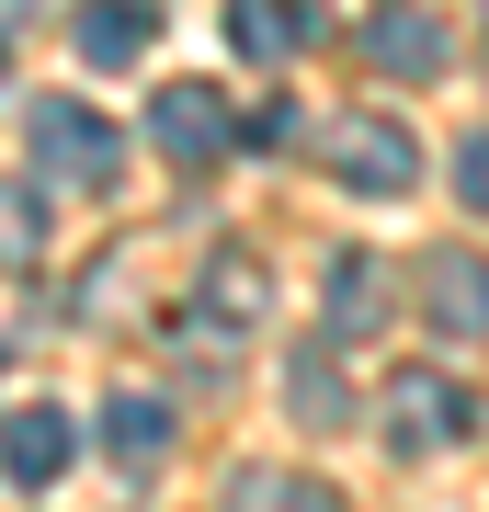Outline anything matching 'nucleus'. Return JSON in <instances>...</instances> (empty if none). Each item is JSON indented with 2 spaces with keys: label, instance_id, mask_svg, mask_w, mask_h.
I'll return each instance as SVG.
<instances>
[{
  "label": "nucleus",
  "instance_id": "obj_8",
  "mask_svg": "<svg viewBox=\"0 0 489 512\" xmlns=\"http://www.w3.org/2000/svg\"><path fill=\"white\" fill-rule=\"evenodd\" d=\"M160 46V12H148V0H91L80 12V57L91 69H126V57H148Z\"/></svg>",
  "mask_w": 489,
  "mask_h": 512
},
{
  "label": "nucleus",
  "instance_id": "obj_17",
  "mask_svg": "<svg viewBox=\"0 0 489 512\" xmlns=\"http://www.w3.org/2000/svg\"><path fill=\"white\" fill-rule=\"evenodd\" d=\"M12 35H23V0H0V46H12Z\"/></svg>",
  "mask_w": 489,
  "mask_h": 512
},
{
  "label": "nucleus",
  "instance_id": "obj_6",
  "mask_svg": "<svg viewBox=\"0 0 489 512\" xmlns=\"http://www.w3.org/2000/svg\"><path fill=\"white\" fill-rule=\"evenodd\" d=\"M421 308H433L444 342L489 330V262H478V251H433V262H421Z\"/></svg>",
  "mask_w": 489,
  "mask_h": 512
},
{
  "label": "nucleus",
  "instance_id": "obj_3",
  "mask_svg": "<svg viewBox=\"0 0 489 512\" xmlns=\"http://www.w3.org/2000/svg\"><path fill=\"white\" fill-rule=\"evenodd\" d=\"M455 433H478V399L444 365H399L387 376V444H399V456H444Z\"/></svg>",
  "mask_w": 489,
  "mask_h": 512
},
{
  "label": "nucleus",
  "instance_id": "obj_12",
  "mask_svg": "<svg viewBox=\"0 0 489 512\" xmlns=\"http://www.w3.org/2000/svg\"><path fill=\"white\" fill-rule=\"evenodd\" d=\"M376 319H387L376 262H364V251H342V262H330V330H376Z\"/></svg>",
  "mask_w": 489,
  "mask_h": 512
},
{
  "label": "nucleus",
  "instance_id": "obj_11",
  "mask_svg": "<svg viewBox=\"0 0 489 512\" xmlns=\"http://www.w3.org/2000/svg\"><path fill=\"white\" fill-rule=\"evenodd\" d=\"M205 308H217V330H251V319L273 308V285H262V262H251V251H228L217 274H205Z\"/></svg>",
  "mask_w": 489,
  "mask_h": 512
},
{
  "label": "nucleus",
  "instance_id": "obj_15",
  "mask_svg": "<svg viewBox=\"0 0 489 512\" xmlns=\"http://www.w3.org/2000/svg\"><path fill=\"white\" fill-rule=\"evenodd\" d=\"M285 410L308 421V433H330V421H342L353 399H342V376H330V365H308V376H285Z\"/></svg>",
  "mask_w": 489,
  "mask_h": 512
},
{
  "label": "nucleus",
  "instance_id": "obj_9",
  "mask_svg": "<svg viewBox=\"0 0 489 512\" xmlns=\"http://www.w3.org/2000/svg\"><path fill=\"white\" fill-rule=\"evenodd\" d=\"M228 35H239V57H296L319 35V12L308 0H228Z\"/></svg>",
  "mask_w": 489,
  "mask_h": 512
},
{
  "label": "nucleus",
  "instance_id": "obj_13",
  "mask_svg": "<svg viewBox=\"0 0 489 512\" xmlns=\"http://www.w3.org/2000/svg\"><path fill=\"white\" fill-rule=\"evenodd\" d=\"M103 444L114 456H160L171 444V399H103Z\"/></svg>",
  "mask_w": 489,
  "mask_h": 512
},
{
  "label": "nucleus",
  "instance_id": "obj_7",
  "mask_svg": "<svg viewBox=\"0 0 489 512\" xmlns=\"http://www.w3.org/2000/svg\"><path fill=\"white\" fill-rule=\"evenodd\" d=\"M0 478H12V490H46V478H69V410H12L0 421Z\"/></svg>",
  "mask_w": 489,
  "mask_h": 512
},
{
  "label": "nucleus",
  "instance_id": "obj_5",
  "mask_svg": "<svg viewBox=\"0 0 489 512\" xmlns=\"http://www.w3.org/2000/svg\"><path fill=\"white\" fill-rule=\"evenodd\" d=\"M148 137H160V160H182V171H217L228 160V92H205V80H182V92H160V126H148Z\"/></svg>",
  "mask_w": 489,
  "mask_h": 512
},
{
  "label": "nucleus",
  "instance_id": "obj_10",
  "mask_svg": "<svg viewBox=\"0 0 489 512\" xmlns=\"http://www.w3.org/2000/svg\"><path fill=\"white\" fill-rule=\"evenodd\" d=\"M228 512H342V490L330 478H296V467H239Z\"/></svg>",
  "mask_w": 489,
  "mask_h": 512
},
{
  "label": "nucleus",
  "instance_id": "obj_4",
  "mask_svg": "<svg viewBox=\"0 0 489 512\" xmlns=\"http://www.w3.org/2000/svg\"><path fill=\"white\" fill-rule=\"evenodd\" d=\"M364 57H376L387 80H433L455 57V35H444L433 0H376V12H364Z\"/></svg>",
  "mask_w": 489,
  "mask_h": 512
},
{
  "label": "nucleus",
  "instance_id": "obj_1",
  "mask_svg": "<svg viewBox=\"0 0 489 512\" xmlns=\"http://www.w3.org/2000/svg\"><path fill=\"white\" fill-rule=\"evenodd\" d=\"M23 148H35V183H69V194H103L114 171H126V137L91 103H69V92L23 103Z\"/></svg>",
  "mask_w": 489,
  "mask_h": 512
},
{
  "label": "nucleus",
  "instance_id": "obj_14",
  "mask_svg": "<svg viewBox=\"0 0 489 512\" xmlns=\"http://www.w3.org/2000/svg\"><path fill=\"white\" fill-rule=\"evenodd\" d=\"M35 251H46V205L23 194V183H0V274H23Z\"/></svg>",
  "mask_w": 489,
  "mask_h": 512
},
{
  "label": "nucleus",
  "instance_id": "obj_16",
  "mask_svg": "<svg viewBox=\"0 0 489 512\" xmlns=\"http://www.w3.org/2000/svg\"><path fill=\"white\" fill-rule=\"evenodd\" d=\"M455 194L489 217V137H467V148H455Z\"/></svg>",
  "mask_w": 489,
  "mask_h": 512
},
{
  "label": "nucleus",
  "instance_id": "obj_2",
  "mask_svg": "<svg viewBox=\"0 0 489 512\" xmlns=\"http://www.w3.org/2000/svg\"><path fill=\"white\" fill-rule=\"evenodd\" d=\"M319 148H330V171H342L353 194H376V205L421 183V137H410V126H387V114H330Z\"/></svg>",
  "mask_w": 489,
  "mask_h": 512
}]
</instances>
